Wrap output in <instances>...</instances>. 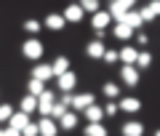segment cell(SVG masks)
I'll return each instance as SVG.
<instances>
[{
	"label": "cell",
	"mask_w": 160,
	"mask_h": 136,
	"mask_svg": "<svg viewBox=\"0 0 160 136\" xmlns=\"http://www.w3.org/2000/svg\"><path fill=\"white\" fill-rule=\"evenodd\" d=\"M43 53H46V45H43V40H40V38H27L22 43V56L29 59V62L38 64L40 59H43Z\"/></svg>",
	"instance_id": "6da1fadb"
},
{
	"label": "cell",
	"mask_w": 160,
	"mask_h": 136,
	"mask_svg": "<svg viewBox=\"0 0 160 136\" xmlns=\"http://www.w3.org/2000/svg\"><path fill=\"white\" fill-rule=\"evenodd\" d=\"M128 11H133L131 0H112L107 6V13H109V19H115V24H123V16H126Z\"/></svg>",
	"instance_id": "7a4b0ae2"
},
{
	"label": "cell",
	"mask_w": 160,
	"mask_h": 136,
	"mask_svg": "<svg viewBox=\"0 0 160 136\" xmlns=\"http://www.w3.org/2000/svg\"><path fill=\"white\" fill-rule=\"evenodd\" d=\"M91 104H96V96L93 93H72V99H69V109L72 112H83Z\"/></svg>",
	"instance_id": "3957f363"
},
{
	"label": "cell",
	"mask_w": 160,
	"mask_h": 136,
	"mask_svg": "<svg viewBox=\"0 0 160 136\" xmlns=\"http://www.w3.org/2000/svg\"><path fill=\"white\" fill-rule=\"evenodd\" d=\"M53 102H56V93H53V91H48V88L38 96V112H40V118H48V115H51Z\"/></svg>",
	"instance_id": "277c9868"
},
{
	"label": "cell",
	"mask_w": 160,
	"mask_h": 136,
	"mask_svg": "<svg viewBox=\"0 0 160 136\" xmlns=\"http://www.w3.org/2000/svg\"><path fill=\"white\" fill-rule=\"evenodd\" d=\"M75 85H78V75H75L72 69L56 78V88L62 91V93H72V91H75Z\"/></svg>",
	"instance_id": "5b68a950"
},
{
	"label": "cell",
	"mask_w": 160,
	"mask_h": 136,
	"mask_svg": "<svg viewBox=\"0 0 160 136\" xmlns=\"http://www.w3.org/2000/svg\"><path fill=\"white\" fill-rule=\"evenodd\" d=\"M51 78H53L51 64H46V62H38L32 67V72H29V80H40V83H46V80H51Z\"/></svg>",
	"instance_id": "8992f818"
},
{
	"label": "cell",
	"mask_w": 160,
	"mask_h": 136,
	"mask_svg": "<svg viewBox=\"0 0 160 136\" xmlns=\"http://www.w3.org/2000/svg\"><path fill=\"white\" fill-rule=\"evenodd\" d=\"M83 16H86V13L80 11V6H78V3H69V6L64 8V13H62L64 24H80V22H83Z\"/></svg>",
	"instance_id": "52a82bcc"
},
{
	"label": "cell",
	"mask_w": 160,
	"mask_h": 136,
	"mask_svg": "<svg viewBox=\"0 0 160 136\" xmlns=\"http://www.w3.org/2000/svg\"><path fill=\"white\" fill-rule=\"evenodd\" d=\"M136 56H139V48H136V45H123V48L118 51V62H123V67H133Z\"/></svg>",
	"instance_id": "ba28073f"
},
{
	"label": "cell",
	"mask_w": 160,
	"mask_h": 136,
	"mask_svg": "<svg viewBox=\"0 0 160 136\" xmlns=\"http://www.w3.org/2000/svg\"><path fill=\"white\" fill-rule=\"evenodd\" d=\"M104 51H107V45H104L102 38H93L91 43L86 45V56H88V59H102Z\"/></svg>",
	"instance_id": "9c48e42d"
},
{
	"label": "cell",
	"mask_w": 160,
	"mask_h": 136,
	"mask_svg": "<svg viewBox=\"0 0 160 136\" xmlns=\"http://www.w3.org/2000/svg\"><path fill=\"white\" fill-rule=\"evenodd\" d=\"M139 69L136 67H120V80H123V83L128 85V88H136L139 85Z\"/></svg>",
	"instance_id": "30bf717a"
},
{
	"label": "cell",
	"mask_w": 160,
	"mask_h": 136,
	"mask_svg": "<svg viewBox=\"0 0 160 136\" xmlns=\"http://www.w3.org/2000/svg\"><path fill=\"white\" fill-rule=\"evenodd\" d=\"M29 123V115H24V112H19V109H13V115L8 118V125L6 128H11V131H16V133H22V128Z\"/></svg>",
	"instance_id": "8fae6325"
},
{
	"label": "cell",
	"mask_w": 160,
	"mask_h": 136,
	"mask_svg": "<svg viewBox=\"0 0 160 136\" xmlns=\"http://www.w3.org/2000/svg\"><path fill=\"white\" fill-rule=\"evenodd\" d=\"M120 133L123 136H144V123L142 120H128V123L120 125Z\"/></svg>",
	"instance_id": "7c38bea8"
},
{
	"label": "cell",
	"mask_w": 160,
	"mask_h": 136,
	"mask_svg": "<svg viewBox=\"0 0 160 136\" xmlns=\"http://www.w3.org/2000/svg\"><path fill=\"white\" fill-rule=\"evenodd\" d=\"M56 133H59L56 120H51V118H40V123H38V136H56Z\"/></svg>",
	"instance_id": "4fadbf2b"
},
{
	"label": "cell",
	"mask_w": 160,
	"mask_h": 136,
	"mask_svg": "<svg viewBox=\"0 0 160 136\" xmlns=\"http://www.w3.org/2000/svg\"><path fill=\"white\" fill-rule=\"evenodd\" d=\"M56 125H59V131H75L78 128V112H72V109L64 112L62 118L56 120Z\"/></svg>",
	"instance_id": "5bb4252c"
},
{
	"label": "cell",
	"mask_w": 160,
	"mask_h": 136,
	"mask_svg": "<svg viewBox=\"0 0 160 136\" xmlns=\"http://www.w3.org/2000/svg\"><path fill=\"white\" fill-rule=\"evenodd\" d=\"M133 35H136V32H133L131 27H126V24H115V27H112V38L115 40H123V43H128V45H131Z\"/></svg>",
	"instance_id": "9a60e30c"
},
{
	"label": "cell",
	"mask_w": 160,
	"mask_h": 136,
	"mask_svg": "<svg viewBox=\"0 0 160 136\" xmlns=\"http://www.w3.org/2000/svg\"><path fill=\"white\" fill-rule=\"evenodd\" d=\"M43 27L46 29H51V32H59V29H64V19H62V13H48V16H43Z\"/></svg>",
	"instance_id": "2e32d148"
},
{
	"label": "cell",
	"mask_w": 160,
	"mask_h": 136,
	"mask_svg": "<svg viewBox=\"0 0 160 136\" xmlns=\"http://www.w3.org/2000/svg\"><path fill=\"white\" fill-rule=\"evenodd\" d=\"M109 24H112V19H109L107 11H99V13H93V16H91V27L96 29V32H104Z\"/></svg>",
	"instance_id": "e0dca14e"
},
{
	"label": "cell",
	"mask_w": 160,
	"mask_h": 136,
	"mask_svg": "<svg viewBox=\"0 0 160 136\" xmlns=\"http://www.w3.org/2000/svg\"><path fill=\"white\" fill-rule=\"evenodd\" d=\"M118 109L133 115V112H139V109H142V102H139L136 96H126V99H120V102H118Z\"/></svg>",
	"instance_id": "ac0fdd59"
},
{
	"label": "cell",
	"mask_w": 160,
	"mask_h": 136,
	"mask_svg": "<svg viewBox=\"0 0 160 136\" xmlns=\"http://www.w3.org/2000/svg\"><path fill=\"white\" fill-rule=\"evenodd\" d=\"M83 118H86V123H102V120H104V112H102L99 104H91V107L83 109Z\"/></svg>",
	"instance_id": "d6986e66"
},
{
	"label": "cell",
	"mask_w": 160,
	"mask_h": 136,
	"mask_svg": "<svg viewBox=\"0 0 160 136\" xmlns=\"http://www.w3.org/2000/svg\"><path fill=\"white\" fill-rule=\"evenodd\" d=\"M123 24H126V27H131L133 32H139V29L144 27V22H142V16H139V11H128L126 16H123Z\"/></svg>",
	"instance_id": "ffe728a7"
},
{
	"label": "cell",
	"mask_w": 160,
	"mask_h": 136,
	"mask_svg": "<svg viewBox=\"0 0 160 136\" xmlns=\"http://www.w3.org/2000/svg\"><path fill=\"white\" fill-rule=\"evenodd\" d=\"M51 72H53V78L69 72V59H67V56H56V59L51 62Z\"/></svg>",
	"instance_id": "44dd1931"
},
{
	"label": "cell",
	"mask_w": 160,
	"mask_h": 136,
	"mask_svg": "<svg viewBox=\"0 0 160 136\" xmlns=\"http://www.w3.org/2000/svg\"><path fill=\"white\" fill-rule=\"evenodd\" d=\"M83 136H109V131H107V125H104V123H86Z\"/></svg>",
	"instance_id": "7402d4cb"
},
{
	"label": "cell",
	"mask_w": 160,
	"mask_h": 136,
	"mask_svg": "<svg viewBox=\"0 0 160 136\" xmlns=\"http://www.w3.org/2000/svg\"><path fill=\"white\" fill-rule=\"evenodd\" d=\"M102 93L107 96V102H115V99H120V85L118 83H104L102 85Z\"/></svg>",
	"instance_id": "603a6c76"
},
{
	"label": "cell",
	"mask_w": 160,
	"mask_h": 136,
	"mask_svg": "<svg viewBox=\"0 0 160 136\" xmlns=\"http://www.w3.org/2000/svg\"><path fill=\"white\" fill-rule=\"evenodd\" d=\"M35 109H38V99H35V96H27V93H24V96H22V107H19V112L32 115Z\"/></svg>",
	"instance_id": "cb8c5ba5"
},
{
	"label": "cell",
	"mask_w": 160,
	"mask_h": 136,
	"mask_svg": "<svg viewBox=\"0 0 160 136\" xmlns=\"http://www.w3.org/2000/svg\"><path fill=\"white\" fill-rule=\"evenodd\" d=\"M149 64H152V53H149V51H139V56H136V62H133V67L142 72V69H149Z\"/></svg>",
	"instance_id": "d4e9b609"
},
{
	"label": "cell",
	"mask_w": 160,
	"mask_h": 136,
	"mask_svg": "<svg viewBox=\"0 0 160 136\" xmlns=\"http://www.w3.org/2000/svg\"><path fill=\"white\" fill-rule=\"evenodd\" d=\"M43 91H46V83H40V80H29V83H27V96H35V99H38Z\"/></svg>",
	"instance_id": "484cf974"
},
{
	"label": "cell",
	"mask_w": 160,
	"mask_h": 136,
	"mask_svg": "<svg viewBox=\"0 0 160 136\" xmlns=\"http://www.w3.org/2000/svg\"><path fill=\"white\" fill-rule=\"evenodd\" d=\"M80 11L83 13H99L102 11V6H99V0H83V3H78Z\"/></svg>",
	"instance_id": "4316f807"
},
{
	"label": "cell",
	"mask_w": 160,
	"mask_h": 136,
	"mask_svg": "<svg viewBox=\"0 0 160 136\" xmlns=\"http://www.w3.org/2000/svg\"><path fill=\"white\" fill-rule=\"evenodd\" d=\"M22 27H24V32H27V35H32V38H35V35H38L40 29H43V24H40L38 19H27V22H24Z\"/></svg>",
	"instance_id": "83f0119b"
},
{
	"label": "cell",
	"mask_w": 160,
	"mask_h": 136,
	"mask_svg": "<svg viewBox=\"0 0 160 136\" xmlns=\"http://www.w3.org/2000/svg\"><path fill=\"white\" fill-rule=\"evenodd\" d=\"M102 112H104V118H115V115L120 112V109H118V102H107V104L102 107Z\"/></svg>",
	"instance_id": "f1b7e54d"
},
{
	"label": "cell",
	"mask_w": 160,
	"mask_h": 136,
	"mask_svg": "<svg viewBox=\"0 0 160 136\" xmlns=\"http://www.w3.org/2000/svg\"><path fill=\"white\" fill-rule=\"evenodd\" d=\"M11 115H13V107H11V104H0V123H8Z\"/></svg>",
	"instance_id": "f546056e"
},
{
	"label": "cell",
	"mask_w": 160,
	"mask_h": 136,
	"mask_svg": "<svg viewBox=\"0 0 160 136\" xmlns=\"http://www.w3.org/2000/svg\"><path fill=\"white\" fill-rule=\"evenodd\" d=\"M133 40H136V45H139V48H144V51H147V45H149V38H147L144 32H136V35H133Z\"/></svg>",
	"instance_id": "4dcf8cb0"
},
{
	"label": "cell",
	"mask_w": 160,
	"mask_h": 136,
	"mask_svg": "<svg viewBox=\"0 0 160 136\" xmlns=\"http://www.w3.org/2000/svg\"><path fill=\"white\" fill-rule=\"evenodd\" d=\"M22 136H38V123H32V120H29V123L22 128Z\"/></svg>",
	"instance_id": "1f68e13d"
},
{
	"label": "cell",
	"mask_w": 160,
	"mask_h": 136,
	"mask_svg": "<svg viewBox=\"0 0 160 136\" xmlns=\"http://www.w3.org/2000/svg\"><path fill=\"white\" fill-rule=\"evenodd\" d=\"M102 62H107V64H115V62H118V51L107 48V51H104V56H102Z\"/></svg>",
	"instance_id": "d6a6232c"
},
{
	"label": "cell",
	"mask_w": 160,
	"mask_h": 136,
	"mask_svg": "<svg viewBox=\"0 0 160 136\" xmlns=\"http://www.w3.org/2000/svg\"><path fill=\"white\" fill-rule=\"evenodd\" d=\"M139 16H142V22H144V24H147V22H155V16L149 13V8H147V6L139 8Z\"/></svg>",
	"instance_id": "836d02e7"
},
{
	"label": "cell",
	"mask_w": 160,
	"mask_h": 136,
	"mask_svg": "<svg viewBox=\"0 0 160 136\" xmlns=\"http://www.w3.org/2000/svg\"><path fill=\"white\" fill-rule=\"evenodd\" d=\"M147 8H149V13H152L155 19L160 16V0H152V3H147Z\"/></svg>",
	"instance_id": "e575fe53"
},
{
	"label": "cell",
	"mask_w": 160,
	"mask_h": 136,
	"mask_svg": "<svg viewBox=\"0 0 160 136\" xmlns=\"http://www.w3.org/2000/svg\"><path fill=\"white\" fill-rule=\"evenodd\" d=\"M6 136H22V133H16V131H11V128H6Z\"/></svg>",
	"instance_id": "d590c367"
},
{
	"label": "cell",
	"mask_w": 160,
	"mask_h": 136,
	"mask_svg": "<svg viewBox=\"0 0 160 136\" xmlns=\"http://www.w3.org/2000/svg\"><path fill=\"white\" fill-rule=\"evenodd\" d=\"M0 136H6V128H0Z\"/></svg>",
	"instance_id": "8d00e7d4"
},
{
	"label": "cell",
	"mask_w": 160,
	"mask_h": 136,
	"mask_svg": "<svg viewBox=\"0 0 160 136\" xmlns=\"http://www.w3.org/2000/svg\"><path fill=\"white\" fill-rule=\"evenodd\" d=\"M152 136H160V128H158V131H155V133H152Z\"/></svg>",
	"instance_id": "74e56055"
}]
</instances>
